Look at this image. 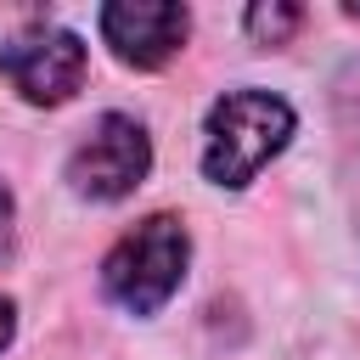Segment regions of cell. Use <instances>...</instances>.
Masks as SVG:
<instances>
[{
  "label": "cell",
  "instance_id": "277c9868",
  "mask_svg": "<svg viewBox=\"0 0 360 360\" xmlns=\"http://www.w3.org/2000/svg\"><path fill=\"white\" fill-rule=\"evenodd\" d=\"M0 73L39 107H56L68 101L84 73H90V56H84V39L68 34V28H22L17 39L0 45Z\"/></svg>",
  "mask_w": 360,
  "mask_h": 360
},
{
  "label": "cell",
  "instance_id": "7a4b0ae2",
  "mask_svg": "<svg viewBox=\"0 0 360 360\" xmlns=\"http://www.w3.org/2000/svg\"><path fill=\"white\" fill-rule=\"evenodd\" d=\"M186 253H191L186 225L174 214H152V219H141L135 231L118 236V248L101 264V287L129 315H152L174 298V287L186 276Z\"/></svg>",
  "mask_w": 360,
  "mask_h": 360
},
{
  "label": "cell",
  "instance_id": "52a82bcc",
  "mask_svg": "<svg viewBox=\"0 0 360 360\" xmlns=\"http://www.w3.org/2000/svg\"><path fill=\"white\" fill-rule=\"evenodd\" d=\"M6 248H11V191L0 186V259H6Z\"/></svg>",
  "mask_w": 360,
  "mask_h": 360
},
{
  "label": "cell",
  "instance_id": "3957f363",
  "mask_svg": "<svg viewBox=\"0 0 360 360\" xmlns=\"http://www.w3.org/2000/svg\"><path fill=\"white\" fill-rule=\"evenodd\" d=\"M146 163H152L146 129H141L135 118H124V112H101V118L84 129V141L73 146L68 180H73L84 197H96V202H112V197H129V191L146 180Z\"/></svg>",
  "mask_w": 360,
  "mask_h": 360
},
{
  "label": "cell",
  "instance_id": "6da1fadb",
  "mask_svg": "<svg viewBox=\"0 0 360 360\" xmlns=\"http://www.w3.org/2000/svg\"><path fill=\"white\" fill-rule=\"evenodd\" d=\"M292 135V107L270 90H231L202 129V174L214 186H248Z\"/></svg>",
  "mask_w": 360,
  "mask_h": 360
},
{
  "label": "cell",
  "instance_id": "5b68a950",
  "mask_svg": "<svg viewBox=\"0 0 360 360\" xmlns=\"http://www.w3.org/2000/svg\"><path fill=\"white\" fill-rule=\"evenodd\" d=\"M186 6H169V0H118V6H101V34L107 45L129 62V68H163L180 45H186Z\"/></svg>",
  "mask_w": 360,
  "mask_h": 360
},
{
  "label": "cell",
  "instance_id": "ba28073f",
  "mask_svg": "<svg viewBox=\"0 0 360 360\" xmlns=\"http://www.w3.org/2000/svg\"><path fill=\"white\" fill-rule=\"evenodd\" d=\"M11 332H17V309H11V298L0 292V349L11 343Z\"/></svg>",
  "mask_w": 360,
  "mask_h": 360
},
{
  "label": "cell",
  "instance_id": "8992f818",
  "mask_svg": "<svg viewBox=\"0 0 360 360\" xmlns=\"http://www.w3.org/2000/svg\"><path fill=\"white\" fill-rule=\"evenodd\" d=\"M298 22H304V11H298V6H253V11H248V28H253V39H259V45H281Z\"/></svg>",
  "mask_w": 360,
  "mask_h": 360
}]
</instances>
